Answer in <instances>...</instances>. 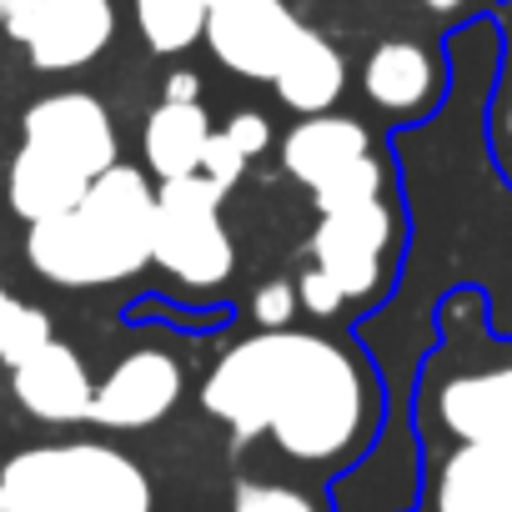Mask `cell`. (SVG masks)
I'll list each match as a JSON object with an SVG mask.
<instances>
[{"mask_svg":"<svg viewBox=\"0 0 512 512\" xmlns=\"http://www.w3.org/2000/svg\"><path fill=\"white\" fill-rule=\"evenodd\" d=\"M272 86H277V96H282L287 111H297V116H327L342 101V91H347L342 51L332 41H322L317 31H302L297 46L287 51L282 71L272 76Z\"/></svg>","mask_w":512,"mask_h":512,"instance_id":"cell-14","label":"cell"},{"mask_svg":"<svg viewBox=\"0 0 512 512\" xmlns=\"http://www.w3.org/2000/svg\"><path fill=\"white\" fill-rule=\"evenodd\" d=\"M221 196L201 171L181 181H161L151 216V262L191 292H211L231 277L236 246L221 226Z\"/></svg>","mask_w":512,"mask_h":512,"instance_id":"cell-4","label":"cell"},{"mask_svg":"<svg viewBox=\"0 0 512 512\" xmlns=\"http://www.w3.org/2000/svg\"><path fill=\"white\" fill-rule=\"evenodd\" d=\"M246 166H251V156L226 136V131H211V141H206V156H201V176L216 186V191H231L241 176H246Z\"/></svg>","mask_w":512,"mask_h":512,"instance_id":"cell-21","label":"cell"},{"mask_svg":"<svg viewBox=\"0 0 512 512\" xmlns=\"http://www.w3.org/2000/svg\"><path fill=\"white\" fill-rule=\"evenodd\" d=\"M196 91H201V86H196L191 71H176V76L166 81V101H196Z\"/></svg>","mask_w":512,"mask_h":512,"instance_id":"cell-25","label":"cell"},{"mask_svg":"<svg viewBox=\"0 0 512 512\" xmlns=\"http://www.w3.org/2000/svg\"><path fill=\"white\" fill-rule=\"evenodd\" d=\"M302 31L287 0H206V46L246 81H272Z\"/></svg>","mask_w":512,"mask_h":512,"instance_id":"cell-6","label":"cell"},{"mask_svg":"<svg viewBox=\"0 0 512 512\" xmlns=\"http://www.w3.org/2000/svg\"><path fill=\"white\" fill-rule=\"evenodd\" d=\"M297 307H302V297H297L292 282H267L262 292L251 297V322L262 332H282V327H292Z\"/></svg>","mask_w":512,"mask_h":512,"instance_id":"cell-22","label":"cell"},{"mask_svg":"<svg viewBox=\"0 0 512 512\" xmlns=\"http://www.w3.org/2000/svg\"><path fill=\"white\" fill-rule=\"evenodd\" d=\"M221 131H226V136H231V141H236V146H241L251 161L272 146V126H267V116H262V111H236V116H231Z\"/></svg>","mask_w":512,"mask_h":512,"instance_id":"cell-24","label":"cell"},{"mask_svg":"<svg viewBox=\"0 0 512 512\" xmlns=\"http://www.w3.org/2000/svg\"><path fill=\"white\" fill-rule=\"evenodd\" d=\"M231 512H317V502L287 482H236Z\"/></svg>","mask_w":512,"mask_h":512,"instance_id":"cell-20","label":"cell"},{"mask_svg":"<svg viewBox=\"0 0 512 512\" xmlns=\"http://www.w3.org/2000/svg\"><path fill=\"white\" fill-rule=\"evenodd\" d=\"M282 166L317 196V211H337V206L382 196V166L372 156V136L352 116L327 111V116L297 121L282 141Z\"/></svg>","mask_w":512,"mask_h":512,"instance_id":"cell-5","label":"cell"},{"mask_svg":"<svg viewBox=\"0 0 512 512\" xmlns=\"http://www.w3.org/2000/svg\"><path fill=\"white\" fill-rule=\"evenodd\" d=\"M51 342V317L31 302H21L16 292L0 287V362L21 367L31 352H41Z\"/></svg>","mask_w":512,"mask_h":512,"instance_id":"cell-19","label":"cell"},{"mask_svg":"<svg viewBox=\"0 0 512 512\" xmlns=\"http://www.w3.org/2000/svg\"><path fill=\"white\" fill-rule=\"evenodd\" d=\"M136 26L156 56L191 51L206 41V0H136Z\"/></svg>","mask_w":512,"mask_h":512,"instance_id":"cell-18","label":"cell"},{"mask_svg":"<svg viewBox=\"0 0 512 512\" xmlns=\"http://www.w3.org/2000/svg\"><path fill=\"white\" fill-rule=\"evenodd\" d=\"M11 41L31 56L36 71H81L116 41V6L111 0H36V6L6 26Z\"/></svg>","mask_w":512,"mask_h":512,"instance_id":"cell-7","label":"cell"},{"mask_svg":"<svg viewBox=\"0 0 512 512\" xmlns=\"http://www.w3.org/2000/svg\"><path fill=\"white\" fill-rule=\"evenodd\" d=\"M151 216H156V191L146 171L116 161L86 186V196L71 211L31 221L26 262L36 277L66 292L131 282L151 262Z\"/></svg>","mask_w":512,"mask_h":512,"instance_id":"cell-2","label":"cell"},{"mask_svg":"<svg viewBox=\"0 0 512 512\" xmlns=\"http://www.w3.org/2000/svg\"><path fill=\"white\" fill-rule=\"evenodd\" d=\"M21 136H26V146H41V151L61 156L66 166L86 171L91 181L121 161V136L111 126V111L96 96H86V91L41 96L21 116Z\"/></svg>","mask_w":512,"mask_h":512,"instance_id":"cell-8","label":"cell"},{"mask_svg":"<svg viewBox=\"0 0 512 512\" xmlns=\"http://www.w3.org/2000/svg\"><path fill=\"white\" fill-rule=\"evenodd\" d=\"M422 6H427V11H437V16H447V11H457V6H462V0H422Z\"/></svg>","mask_w":512,"mask_h":512,"instance_id":"cell-27","label":"cell"},{"mask_svg":"<svg viewBox=\"0 0 512 512\" xmlns=\"http://www.w3.org/2000/svg\"><path fill=\"white\" fill-rule=\"evenodd\" d=\"M0 512H6V507H0Z\"/></svg>","mask_w":512,"mask_h":512,"instance_id":"cell-29","label":"cell"},{"mask_svg":"<svg viewBox=\"0 0 512 512\" xmlns=\"http://www.w3.org/2000/svg\"><path fill=\"white\" fill-rule=\"evenodd\" d=\"M181 362L161 347H141L126 352L101 382H96V402H91V422L111 427V432H141L156 427L176 402H181Z\"/></svg>","mask_w":512,"mask_h":512,"instance_id":"cell-10","label":"cell"},{"mask_svg":"<svg viewBox=\"0 0 512 512\" xmlns=\"http://www.w3.org/2000/svg\"><path fill=\"white\" fill-rule=\"evenodd\" d=\"M206 141H211V116L201 111V101H161L146 116V131H141L146 166L161 181L196 176L201 156H206Z\"/></svg>","mask_w":512,"mask_h":512,"instance_id":"cell-17","label":"cell"},{"mask_svg":"<svg viewBox=\"0 0 512 512\" xmlns=\"http://www.w3.org/2000/svg\"><path fill=\"white\" fill-rule=\"evenodd\" d=\"M6 512H151L146 472L106 442L26 447L0 467Z\"/></svg>","mask_w":512,"mask_h":512,"instance_id":"cell-3","label":"cell"},{"mask_svg":"<svg viewBox=\"0 0 512 512\" xmlns=\"http://www.w3.org/2000/svg\"><path fill=\"white\" fill-rule=\"evenodd\" d=\"M437 512H512V442H462L442 462Z\"/></svg>","mask_w":512,"mask_h":512,"instance_id":"cell-13","label":"cell"},{"mask_svg":"<svg viewBox=\"0 0 512 512\" xmlns=\"http://www.w3.org/2000/svg\"><path fill=\"white\" fill-rule=\"evenodd\" d=\"M437 417L457 442H512V367L462 372L442 382Z\"/></svg>","mask_w":512,"mask_h":512,"instance_id":"cell-12","label":"cell"},{"mask_svg":"<svg viewBox=\"0 0 512 512\" xmlns=\"http://www.w3.org/2000/svg\"><path fill=\"white\" fill-rule=\"evenodd\" d=\"M36 6V0H0V26H11V21H21L26 11Z\"/></svg>","mask_w":512,"mask_h":512,"instance_id":"cell-26","label":"cell"},{"mask_svg":"<svg viewBox=\"0 0 512 512\" xmlns=\"http://www.w3.org/2000/svg\"><path fill=\"white\" fill-rule=\"evenodd\" d=\"M297 297H302V307H307L312 317H332V312H342V307H347V292H342L322 267H307V272H302Z\"/></svg>","mask_w":512,"mask_h":512,"instance_id":"cell-23","label":"cell"},{"mask_svg":"<svg viewBox=\"0 0 512 512\" xmlns=\"http://www.w3.org/2000/svg\"><path fill=\"white\" fill-rule=\"evenodd\" d=\"M86 186H91L86 171H76V166H66L61 156H51V151H41V146H26V141H21V151H16V161H11V176H6L11 211H16L26 226L71 211V206L86 196Z\"/></svg>","mask_w":512,"mask_h":512,"instance_id":"cell-15","label":"cell"},{"mask_svg":"<svg viewBox=\"0 0 512 512\" xmlns=\"http://www.w3.org/2000/svg\"><path fill=\"white\" fill-rule=\"evenodd\" d=\"M362 91L372 106H382L387 116H417L432 96H437V71L432 56L417 41H382L367 66H362Z\"/></svg>","mask_w":512,"mask_h":512,"instance_id":"cell-16","label":"cell"},{"mask_svg":"<svg viewBox=\"0 0 512 512\" xmlns=\"http://www.w3.org/2000/svg\"><path fill=\"white\" fill-rule=\"evenodd\" d=\"M502 126H507V141H512V101H507V116H502Z\"/></svg>","mask_w":512,"mask_h":512,"instance_id":"cell-28","label":"cell"},{"mask_svg":"<svg viewBox=\"0 0 512 512\" xmlns=\"http://www.w3.org/2000/svg\"><path fill=\"white\" fill-rule=\"evenodd\" d=\"M11 397H16L36 422L71 427V422H91L96 382H91L81 352L51 337L41 352H31L21 367H11Z\"/></svg>","mask_w":512,"mask_h":512,"instance_id":"cell-11","label":"cell"},{"mask_svg":"<svg viewBox=\"0 0 512 512\" xmlns=\"http://www.w3.org/2000/svg\"><path fill=\"white\" fill-rule=\"evenodd\" d=\"M201 407L231 427L236 442L267 437L297 462H332L352 452L372 417L362 367L317 332H256L236 342L206 377Z\"/></svg>","mask_w":512,"mask_h":512,"instance_id":"cell-1","label":"cell"},{"mask_svg":"<svg viewBox=\"0 0 512 512\" xmlns=\"http://www.w3.org/2000/svg\"><path fill=\"white\" fill-rule=\"evenodd\" d=\"M387 241H392V216H387L382 196L377 201L322 211V221L312 231V267H322L347 292V302L352 297H367L382 282Z\"/></svg>","mask_w":512,"mask_h":512,"instance_id":"cell-9","label":"cell"}]
</instances>
